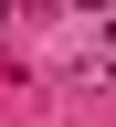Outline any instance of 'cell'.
Segmentation results:
<instances>
[{
  "instance_id": "cell-1",
  "label": "cell",
  "mask_w": 116,
  "mask_h": 127,
  "mask_svg": "<svg viewBox=\"0 0 116 127\" xmlns=\"http://www.w3.org/2000/svg\"><path fill=\"white\" fill-rule=\"evenodd\" d=\"M0 21H11V0H0Z\"/></svg>"
}]
</instances>
